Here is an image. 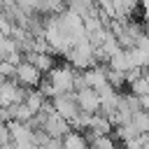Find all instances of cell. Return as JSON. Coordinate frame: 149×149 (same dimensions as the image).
<instances>
[{"mask_svg": "<svg viewBox=\"0 0 149 149\" xmlns=\"http://www.w3.org/2000/svg\"><path fill=\"white\" fill-rule=\"evenodd\" d=\"M47 79L54 84V88L58 91V95H65V93H74L79 72H77L70 63H58V65L47 74Z\"/></svg>", "mask_w": 149, "mask_h": 149, "instance_id": "6da1fadb", "label": "cell"}, {"mask_svg": "<svg viewBox=\"0 0 149 149\" xmlns=\"http://www.w3.org/2000/svg\"><path fill=\"white\" fill-rule=\"evenodd\" d=\"M28 95V88L21 86L16 79H2L0 84V102L2 107H12V105H19L23 102Z\"/></svg>", "mask_w": 149, "mask_h": 149, "instance_id": "7a4b0ae2", "label": "cell"}, {"mask_svg": "<svg viewBox=\"0 0 149 149\" xmlns=\"http://www.w3.org/2000/svg\"><path fill=\"white\" fill-rule=\"evenodd\" d=\"M74 98H77V105H79V109L84 114H98V112H102V100H100V93L95 88H91V86L79 88V91H74Z\"/></svg>", "mask_w": 149, "mask_h": 149, "instance_id": "3957f363", "label": "cell"}, {"mask_svg": "<svg viewBox=\"0 0 149 149\" xmlns=\"http://www.w3.org/2000/svg\"><path fill=\"white\" fill-rule=\"evenodd\" d=\"M51 105H54V109H56V114H61L68 123H72L79 114H81V109H79V105H77V98H74V93H65V95H58V98H54L51 100Z\"/></svg>", "mask_w": 149, "mask_h": 149, "instance_id": "277c9868", "label": "cell"}, {"mask_svg": "<svg viewBox=\"0 0 149 149\" xmlns=\"http://www.w3.org/2000/svg\"><path fill=\"white\" fill-rule=\"evenodd\" d=\"M14 79H16L21 86H26V88H40L44 74H42L33 63L23 61L21 65H16V74H14Z\"/></svg>", "mask_w": 149, "mask_h": 149, "instance_id": "5b68a950", "label": "cell"}, {"mask_svg": "<svg viewBox=\"0 0 149 149\" xmlns=\"http://www.w3.org/2000/svg\"><path fill=\"white\" fill-rule=\"evenodd\" d=\"M26 61L33 63L44 77L58 65V63H56V54H42V51H30V54H26Z\"/></svg>", "mask_w": 149, "mask_h": 149, "instance_id": "8992f818", "label": "cell"}, {"mask_svg": "<svg viewBox=\"0 0 149 149\" xmlns=\"http://www.w3.org/2000/svg\"><path fill=\"white\" fill-rule=\"evenodd\" d=\"M23 102H26V105L35 112V116H37V114L49 105V98H47L40 88H28V95H26V100H23Z\"/></svg>", "mask_w": 149, "mask_h": 149, "instance_id": "52a82bcc", "label": "cell"}, {"mask_svg": "<svg viewBox=\"0 0 149 149\" xmlns=\"http://www.w3.org/2000/svg\"><path fill=\"white\" fill-rule=\"evenodd\" d=\"M7 109H9V119H12V121H19V123H30V121L35 119V112H33L26 102L12 105V107H7Z\"/></svg>", "mask_w": 149, "mask_h": 149, "instance_id": "ba28073f", "label": "cell"}, {"mask_svg": "<svg viewBox=\"0 0 149 149\" xmlns=\"http://www.w3.org/2000/svg\"><path fill=\"white\" fill-rule=\"evenodd\" d=\"M109 70H116V72H123V74H128L133 70L130 58H128V49H121L119 54H114L109 58Z\"/></svg>", "mask_w": 149, "mask_h": 149, "instance_id": "9c48e42d", "label": "cell"}, {"mask_svg": "<svg viewBox=\"0 0 149 149\" xmlns=\"http://www.w3.org/2000/svg\"><path fill=\"white\" fill-rule=\"evenodd\" d=\"M128 91H130L133 95H137V98H147V95H149V72H144L137 81H133V84L128 86Z\"/></svg>", "mask_w": 149, "mask_h": 149, "instance_id": "30bf717a", "label": "cell"}, {"mask_svg": "<svg viewBox=\"0 0 149 149\" xmlns=\"http://www.w3.org/2000/svg\"><path fill=\"white\" fill-rule=\"evenodd\" d=\"M91 149H116V142L112 140V135H102V137H86Z\"/></svg>", "mask_w": 149, "mask_h": 149, "instance_id": "8fae6325", "label": "cell"}, {"mask_svg": "<svg viewBox=\"0 0 149 149\" xmlns=\"http://www.w3.org/2000/svg\"><path fill=\"white\" fill-rule=\"evenodd\" d=\"M0 72H2V79H14L16 65H12L9 61H2V63H0Z\"/></svg>", "mask_w": 149, "mask_h": 149, "instance_id": "7c38bea8", "label": "cell"}, {"mask_svg": "<svg viewBox=\"0 0 149 149\" xmlns=\"http://www.w3.org/2000/svg\"><path fill=\"white\" fill-rule=\"evenodd\" d=\"M42 149H65L63 147V140H56V137H49L44 144H42Z\"/></svg>", "mask_w": 149, "mask_h": 149, "instance_id": "4fadbf2b", "label": "cell"}, {"mask_svg": "<svg viewBox=\"0 0 149 149\" xmlns=\"http://www.w3.org/2000/svg\"><path fill=\"white\" fill-rule=\"evenodd\" d=\"M0 149H16V144H14V142H12V144H2Z\"/></svg>", "mask_w": 149, "mask_h": 149, "instance_id": "5bb4252c", "label": "cell"}]
</instances>
